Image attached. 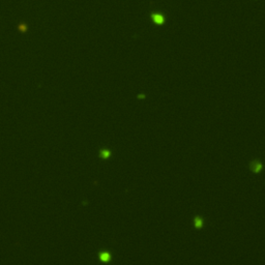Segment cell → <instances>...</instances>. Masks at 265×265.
Segmentation results:
<instances>
[{
	"mask_svg": "<svg viewBox=\"0 0 265 265\" xmlns=\"http://www.w3.org/2000/svg\"><path fill=\"white\" fill-rule=\"evenodd\" d=\"M153 20L157 22V23H158V24H161V23H163V17L162 16H159V15H155V16H153Z\"/></svg>",
	"mask_w": 265,
	"mask_h": 265,
	"instance_id": "6da1fadb",
	"label": "cell"
},
{
	"mask_svg": "<svg viewBox=\"0 0 265 265\" xmlns=\"http://www.w3.org/2000/svg\"><path fill=\"white\" fill-rule=\"evenodd\" d=\"M18 28H19V30H20V31H22V32H25V31L27 30V26L24 25V24H20V25L18 26Z\"/></svg>",
	"mask_w": 265,
	"mask_h": 265,
	"instance_id": "7a4b0ae2",
	"label": "cell"
},
{
	"mask_svg": "<svg viewBox=\"0 0 265 265\" xmlns=\"http://www.w3.org/2000/svg\"><path fill=\"white\" fill-rule=\"evenodd\" d=\"M102 259H103V260H108V259H109V255L104 254V255L102 256Z\"/></svg>",
	"mask_w": 265,
	"mask_h": 265,
	"instance_id": "3957f363",
	"label": "cell"
}]
</instances>
